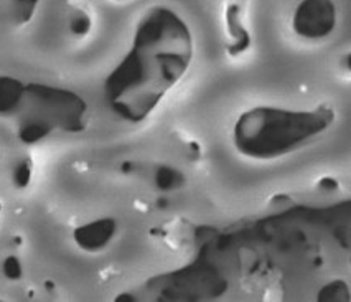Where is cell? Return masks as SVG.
Wrapping results in <instances>:
<instances>
[{
  "label": "cell",
  "instance_id": "6da1fadb",
  "mask_svg": "<svg viewBox=\"0 0 351 302\" xmlns=\"http://www.w3.org/2000/svg\"><path fill=\"white\" fill-rule=\"evenodd\" d=\"M193 58L189 22L171 7H150L134 28L129 50L106 76V104L119 119L141 124L185 78Z\"/></svg>",
  "mask_w": 351,
  "mask_h": 302
},
{
  "label": "cell",
  "instance_id": "7a4b0ae2",
  "mask_svg": "<svg viewBox=\"0 0 351 302\" xmlns=\"http://www.w3.org/2000/svg\"><path fill=\"white\" fill-rule=\"evenodd\" d=\"M335 121L337 111L330 104L308 109L254 106L234 121L232 146L239 156L251 161H276L324 136Z\"/></svg>",
  "mask_w": 351,
  "mask_h": 302
},
{
  "label": "cell",
  "instance_id": "3957f363",
  "mask_svg": "<svg viewBox=\"0 0 351 302\" xmlns=\"http://www.w3.org/2000/svg\"><path fill=\"white\" fill-rule=\"evenodd\" d=\"M17 136L23 144H36L55 130L83 132L88 128L89 106L68 88L43 83H25L17 113Z\"/></svg>",
  "mask_w": 351,
  "mask_h": 302
},
{
  "label": "cell",
  "instance_id": "277c9868",
  "mask_svg": "<svg viewBox=\"0 0 351 302\" xmlns=\"http://www.w3.org/2000/svg\"><path fill=\"white\" fill-rule=\"evenodd\" d=\"M338 25V7L333 0H300L292 12L293 34L304 40H324Z\"/></svg>",
  "mask_w": 351,
  "mask_h": 302
},
{
  "label": "cell",
  "instance_id": "5b68a950",
  "mask_svg": "<svg viewBox=\"0 0 351 302\" xmlns=\"http://www.w3.org/2000/svg\"><path fill=\"white\" fill-rule=\"evenodd\" d=\"M117 223L114 218L104 216V218H96L73 231V240L76 246L86 253H99L106 250L112 240L116 238Z\"/></svg>",
  "mask_w": 351,
  "mask_h": 302
},
{
  "label": "cell",
  "instance_id": "8992f818",
  "mask_svg": "<svg viewBox=\"0 0 351 302\" xmlns=\"http://www.w3.org/2000/svg\"><path fill=\"white\" fill-rule=\"evenodd\" d=\"M224 28H226V51L228 55L239 56L251 47V35L244 25L239 5L231 3L224 14Z\"/></svg>",
  "mask_w": 351,
  "mask_h": 302
},
{
  "label": "cell",
  "instance_id": "52a82bcc",
  "mask_svg": "<svg viewBox=\"0 0 351 302\" xmlns=\"http://www.w3.org/2000/svg\"><path fill=\"white\" fill-rule=\"evenodd\" d=\"M25 83L12 76H0V116L14 117L22 103Z\"/></svg>",
  "mask_w": 351,
  "mask_h": 302
},
{
  "label": "cell",
  "instance_id": "ba28073f",
  "mask_svg": "<svg viewBox=\"0 0 351 302\" xmlns=\"http://www.w3.org/2000/svg\"><path fill=\"white\" fill-rule=\"evenodd\" d=\"M32 175H34V164H32L30 159H20L12 170V183L19 190L27 189L28 183L32 182Z\"/></svg>",
  "mask_w": 351,
  "mask_h": 302
},
{
  "label": "cell",
  "instance_id": "9c48e42d",
  "mask_svg": "<svg viewBox=\"0 0 351 302\" xmlns=\"http://www.w3.org/2000/svg\"><path fill=\"white\" fill-rule=\"evenodd\" d=\"M348 286L345 283H330L326 284L320 292V301H338L341 297L343 301H348Z\"/></svg>",
  "mask_w": 351,
  "mask_h": 302
},
{
  "label": "cell",
  "instance_id": "30bf717a",
  "mask_svg": "<svg viewBox=\"0 0 351 302\" xmlns=\"http://www.w3.org/2000/svg\"><path fill=\"white\" fill-rule=\"evenodd\" d=\"M12 3L15 7V15H17L19 22L25 23L30 22L32 17H34L40 0H12Z\"/></svg>",
  "mask_w": 351,
  "mask_h": 302
},
{
  "label": "cell",
  "instance_id": "8fae6325",
  "mask_svg": "<svg viewBox=\"0 0 351 302\" xmlns=\"http://www.w3.org/2000/svg\"><path fill=\"white\" fill-rule=\"evenodd\" d=\"M2 272L7 279L19 281L23 276V266L22 261L17 256H7L2 263Z\"/></svg>",
  "mask_w": 351,
  "mask_h": 302
},
{
  "label": "cell",
  "instance_id": "7c38bea8",
  "mask_svg": "<svg viewBox=\"0 0 351 302\" xmlns=\"http://www.w3.org/2000/svg\"><path fill=\"white\" fill-rule=\"evenodd\" d=\"M73 32H75L76 35H84L86 32L89 30V22L88 19H76L75 22H73Z\"/></svg>",
  "mask_w": 351,
  "mask_h": 302
},
{
  "label": "cell",
  "instance_id": "4fadbf2b",
  "mask_svg": "<svg viewBox=\"0 0 351 302\" xmlns=\"http://www.w3.org/2000/svg\"><path fill=\"white\" fill-rule=\"evenodd\" d=\"M0 210H2V205H0Z\"/></svg>",
  "mask_w": 351,
  "mask_h": 302
},
{
  "label": "cell",
  "instance_id": "5bb4252c",
  "mask_svg": "<svg viewBox=\"0 0 351 302\" xmlns=\"http://www.w3.org/2000/svg\"><path fill=\"white\" fill-rule=\"evenodd\" d=\"M116 2H121V0H116Z\"/></svg>",
  "mask_w": 351,
  "mask_h": 302
}]
</instances>
